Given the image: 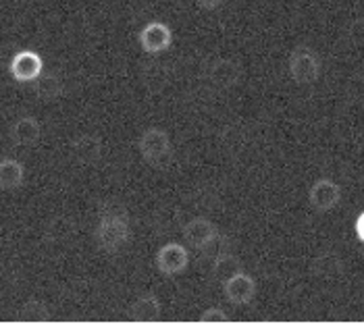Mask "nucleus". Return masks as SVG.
Instances as JSON below:
<instances>
[{"label":"nucleus","instance_id":"f257e3e1","mask_svg":"<svg viewBox=\"0 0 364 324\" xmlns=\"http://www.w3.org/2000/svg\"><path fill=\"white\" fill-rule=\"evenodd\" d=\"M129 239V218L123 210H107L96 227V242L105 252H119Z\"/></svg>","mask_w":364,"mask_h":324},{"label":"nucleus","instance_id":"f8f14e48","mask_svg":"<svg viewBox=\"0 0 364 324\" xmlns=\"http://www.w3.org/2000/svg\"><path fill=\"white\" fill-rule=\"evenodd\" d=\"M26 179V168L23 164L15 158H2L0 161V189L2 191H13L23 185Z\"/></svg>","mask_w":364,"mask_h":324},{"label":"nucleus","instance_id":"0eeeda50","mask_svg":"<svg viewBox=\"0 0 364 324\" xmlns=\"http://www.w3.org/2000/svg\"><path fill=\"white\" fill-rule=\"evenodd\" d=\"M173 42V31L171 27L161 23V21H150L141 27L140 31V46L144 48V53L148 54H159L163 50H167Z\"/></svg>","mask_w":364,"mask_h":324},{"label":"nucleus","instance_id":"f3484780","mask_svg":"<svg viewBox=\"0 0 364 324\" xmlns=\"http://www.w3.org/2000/svg\"><path fill=\"white\" fill-rule=\"evenodd\" d=\"M200 323L227 324L229 323V316H227V312H225V310H221V308H208V310H204V312H202V316H200Z\"/></svg>","mask_w":364,"mask_h":324},{"label":"nucleus","instance_id":"6e6552de","mask_svg":"<svg viewBox=\"0 0 364 324\" xmlns=\"http://www.w3.org/2000/svg\"><path fill=\"white\" fill-rule=\"evenodd\" d=\"M183 237H186V242L190 243V245H194V247H198V249H206L210 243L219 237V231H217V227H215L213 220H208L204 216H196V218H192V220L186 222Z\"/></svg>","mask_w":364,"mask_h":324},{"label":"nucleus","instance_id":"a211bd4d","mask_svg":"<svg viewBox=\"0 0 364 324\" xmlns=\"http://www.w3.org/2000/svg\"><path fill=\"white\" fill-rule=\"evenodd\" d=\"M198 6H202V9H206V11H215V9H219L221 4H223L225 0H196Z\"/></svg>","mask_w":364,"mask_h":324},{"label":"nucleus","instance_id":"423d86ee","mask_svg":"<svg viewBox=\"0 0 364 324\" xmlns=\"http://www.w3.org/2000/svg\"><path fill=\"white\" fill-rule=\"evenodd\" d=\"M42 69H44V60L33 50H21L11 60V75L15 77V81H21V83L38 80L42 75Z\"/></svg>","mask_w":364,"mask_h":324},{"label":"nucleus","instance_id":"9b49d317","mask_svg":"<svg viewBox=\"0 0 364 324\" xmlns=\"http://www.w3.org/2000/svg\"><path fill=\"white\" fill-rule=\"evenodd\" d=\"M40 123L33 117H21L13 123L11 127V139L17 146H33L40 139Z\"/></svg>","mask_w":364,"mask_h":324},{"label":"nucleus","instance_id":"2eb2a0df","mask_svg":"<svg viewBox=\"0 0 364 324\" xmlns=\"http://www.w3.org/2000/svg\"><path fill=\"white\" fill-rule=\"evenodd\" d=\"M210 80L219 87H231L237 81V67L231 60H217L215 69L210 71Z\"/></svg>","mask_w":364,"mask_h":324},{"label":"nucleus","instance_id":"6ab92c4d","mask_svg":"<svg viewBox=\"0 0 364 324\" xmlns=\"http://www.w3.org/2000/svg\"><path fill=\"white\" fill-rule=\"evenodd\" d=\"M354 229H356V235H358V239L364 243V210L358 215L356 218V225H354Z\"/></svg>","mask_w":364,"mask_h":324},{"label":"nucleus","instance_id":"dca6fc26","mask_svg":"<svg viewBox=\"0 0 364 324\" xmlns=\"http://www.w3.org/2000/svg\"><path fill=\"white\" fill-rule=\"evenodd\" d=\"M240 269V262H237V258L235 256H231V254H219V256H215V264H213V272H215V276H219V279H229L231 274H235Z\"/></svg>","mask_w":364,"mask_h":324},{"label":"nucleus","instance_id":"f03ea898","mask_svg":"<svg viewBox=\"0 0 364 324\" xmlns=\"http://www.w3.org/2000/svg\"><path fill=\"white\" fill-rule=\"evenodd\" d=\"M138 150H140L141 158L148 162V164H152V166H165L173 158L171 135L165 129L150 127V129H146L140 135Z\"/></svg>","mask_w":364,"mask_h":324},{"label":"nucleus","instance_id":"7ed1b4c3","mask_svg":"<svg viewBox=\"0 0 364 324\" xmlns=\"http://www.w3.org/2000/svg\"><path fill=\"white\" fill-rule=\"evenodd\" d=\"M321 60L318 54L310 50L309 46H298L289 54V75L298 83H312L318 80Z\"/></svg>","mask_w":364,"mask_h":324},{"label":"nucleus","instance_id":"ddd939ff","mask_svg":"<svg viewBox=\"0 0 364 324\" xmlns=\"http://www.w3.org/2000/svg\"><path fill=\"white\" fill-rule=\"evenodd\" d=\"M71 152L75 156V161L90 164V162H96L100 158V152H102V144L98 137L94 135H82L73 141L71 146Z\"/></svg>","mask_w":364,"mask_h":324},{"label":"nucleus","instance_id":"39448f33","mask_svg":"<svg viewBox=\"0 0 364 324\" xmlns=\"http://www.w3.org/2000/svg\"><path fill=\"white\" fill-rule=\"evenodd\" d=\"M223 291L225 297L235 303V306H246L250 303L256 296V281L250 274L237 270L235 274H231L229 279L223 281Z\"/></svg>","mask_w":364,"mask_h":324},{"label":"nucleus","instance_id":"4468645a","mask_svg":"<svg viewBox=\"0 0 364 324\" xmlns=\"http://www.w3.org/2000/svg\"><path fill=\"white\" fill-rule=\"evenodd\" d=\"M19 323H31V324H42L50 320V310L46 308V303L42 301H28L23 303V308L17 314Z\"/></svg>","mask_w":364,"mask_h":324},{"label":"nucleus","instance_id":"9d476101","mask_svg":"<svg viewBox=\"0 0 364 324\" xmlns=\"http://www.w3.org/2000/svg\"><path fill=\"white\" fill-rule=\"evenodd\" d=\"M161 314H163V306L159 301V297L152 296V293H146V296L138 297L129 310V318L138 324H152L161 320Z\"/></svg>","mask_w":364,"mask_h":324},{"label":"nucleus","instance_id":"1a4fd4ad","mask_svg":"<svg viewBox=\"0 0 364 324\" xmlns=\"http://www.w3.org/2000/svg\"><path fill=\"white\" fill-rule=\"evenodd\" d=\"M310 204L321 210V212H327V210H333L339 200H341V189L337 185L336 181L331 179H318L309 193Z\"/></svg>","mask_w":364,"mask_h":324},{"label":"nucleus","instance_id":"20e7f679","mask_svg":"<svg viewBox=\"0 0 364 324\" xmlns=\"http://www.w3.org/2000/svg\"><path fill=\"white\" fill-rule=\"evenodd\" d=\"M156 269L161 270L167 276H177L190 264V252L186 249V245L177 242L165 243L159 252H156Z\"/></svg>","mask_w":364,"mask_h":324}]
</instances>
